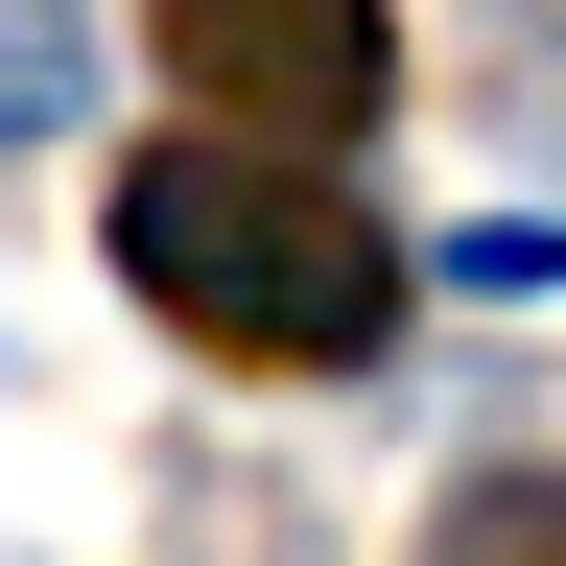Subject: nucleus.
Returning a JSON list of instances; mask_svg holds the SVG:
<instances>
[{"instance_id": "1", "label": "nucleus", "mask_w": 566, "mask_h": 566, "mask_svg": "<svg viewBox=\"0 0 566 566\" xmlns=\"http://www.w3.org/2000/svg\"><path fill=\"white\" fill-rule=\"evenodd\" d=\"M118 283L166 307L189 354H237V378H354L401 307L378 212H354L331 166H283V142H189V166H118Z\"/></svg>"}, {"instance_id": "4", "label": "nucleus", "mask_w": 566, "mask_h": 566, "mask_svg": "<svg viewBox=\"0 0 566 566\" xmlns=\"http://www.w3.org/2000/svg\"><path fill=\"white\" fill-rule=\"evenodd\" d=\"M424 566H566V472H449Z\"/></svg>"}, {"instance_id": "3", "label": "nucleus", "mask_w": 566, "mask_h": 566, "mask_svg": "<svg viewBox=\"0 0 566 566\" xmlns=\"http://www.w3.org/2000/svg\"><path fill=\"white\" fill-rule=\"evenodd\" d=\"M95 118V0H0V142H71Z\"/></svg>"}, {"instance_id": "2", "label": "nucleus", "mask_w": 566, "mask_h": 566, "mask_svg": "<svg viewBox=\"0 0 566 566\" xmlns=\"http://www.w3.org/2000/svg\"><path fill=\"white\" fill-rule=\"evenodd\" d=\"M166 95H212L237 142H354L401 95V24L378 0H166Z\"/></svg>"}]
</instances>
